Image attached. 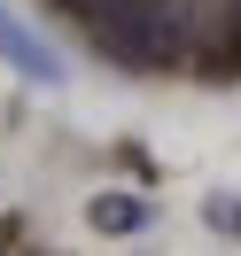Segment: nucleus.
<instances>
[{
  "label": "nucleus",
  "instance_id": "obj_1",
  "mask_svg": "<svg viewBox=\"0 0 241 256\" xmlns=\"http://www.w3.org/2000/svg\"><path fill=\"white\" fill-rule=\"evenodd\" d=\"M86 39L117 70H171L194 54V8L187 0H94Z\"/></svg>",
  "mask_w": 241,
  "mask_h": 256
},
{
  "label": "nucleus",
  "instance_id": "obj_2",
  "mask_svg": "<svg viewBox=\"0 0 241 256\" xmlns=\"http://www.w3.org/2000/svg\"><path fill=\"white\" fill-rule=\"evenodd\" d=\"M0 54L16 62L24 78H39V86H63V62H55V54L39 47V39H24V32H16V24H8V16H0Z\"/></svg>",
  "mask_w": 241,
  "mask_h": 256
},
{
  "label": "nucleus",
  "instance_id": "obj_3",
  "mask_svg": "<svg viewBox=\"0 0 241 256\" xmlns=\"http://www.w3.org/2000/svg\"><path fill=\"white\" fill-rule=\"evenodd\" d=\"M86 218H94L101 233H140V225H148V202H140V194H94Z\"/></svg>",
  "mask_w": 241,
  "mask_h": 256
},
{
  "label": "nucleus",
  "instance_id": "obj_4",
  "mask_svg": "<svg viewBox=\"0 0 241 256\" xmlns=\"http://www.w3.org/2000/svg\"><path fill=\"white\" fill-rule=\"evenodd\" d=\"M202 218H210V225H225V233H241V202H225V194H210Z\"/></svg>",
  "mask_w": 241,
  "mask_h": 256
},
{
  "label": "nucleus",
  "instance_id": "obj_5",
  "mask_svg": "<svg viewBox=\"0 0 241 256\" xmlns=\"http://www.w3.org/2000/svg\"><path fill=\"white\" fill-rule=\"evenodd\" d=\"M8 240H16V218H0V256H8Z\"/></svg>",
  "mask_w": 241,
  "mask_h": 256
},
{
  "label": "nucleus",
  "instance_id": "obj_6",
  "mask_svg": "<svg viewBox=\"0 0 241 256\" xmlns=\"http://www.w3.org/2000/svg\"><path fill=\"white\" fill-rule=\"evenodd\" d=\"M32 256H39V248H32Z\"/></svg>",
  "mask_w": 241,
  "mask_h": 256
}]
</instances>
